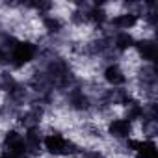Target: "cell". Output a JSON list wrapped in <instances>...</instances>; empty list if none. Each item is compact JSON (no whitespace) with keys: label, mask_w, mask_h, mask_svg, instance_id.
Masks as SVG:
<instances>
[{"label":"cell","mask_w":158,"mask_h":158,"mask_svg":"<svg viewBox=\"0 0 158 158\" xmlns=\"http://www.w3.org/2000/svg\"><path fill=\"white\" fill-rule=\"evenodd\" d=\"M10 71L19 73L37 61L39 56V45L28 39H17L10 48Z\"/></svg>","instance_id":"cell-1"},{"label":"cell","mask_w":158,"mask_h":158,"mask_svg":"<svg viewBox=\"0 0 158 158\" xmlns=\"http://www.w3.org/2000/svg\"><path fill=\"white\" fill-rule=\"evenodd\" d=\"M102 127H104V134L110 141L125 143L130 138H136V125L123 115H117V117L106 121Z\"/></svg>","instance_id":"cell-2"},{"label":"cell","mask_w":158,"mask_h":158,"mask_svg":"<svg viewBox=\"0 0 158 158\" xmlns=\"http://www.w3.org/2000/svg\"><path fill=\"white\" fill-rule=\"evenodd\" d=\"M101 82L106 88L117 89V88H127L128 84V73L125 71V67L121 65V61H108L102 63L101 73H99Z\"/></svg>","instance_id":"cell-3"},{"label":"cell","mask_w":158,"mask_h":158,"mask_svg":"<svg viewBox=\"0 0 158 158\" xmlns=\"http://www.w3.org/2000/svg\"><path fill=\"white\" fill-rule=\"evenodd\" d=\"M134 54L141 63H154L156 61V39L154 37H136L134 43Z\"/></svg>","instance_id":"cell-4"},{"label":"cell","mask_w":158,"mask_h":158,"mask_svg":"<svg viewBox=\"0 0 158 158\" xmlns=\"http://www.w3.org/2000/svg\"><path fill=\"white\" fill-rule=\"evenodd\" d=\"M136 35L132 32H112V50L121 58L134 48Z\"/></svg>","instance_id":"cell-5"},{"label":"cell","mask_w":158,"mask_h":158,"mask_svg":"<svg viewBox=\"0 0 158 158\" xmlns=\"http://www.w3.org/2000/svg\"><path fill=\"white\" fill-rule=\"evenodd\" d=\"M41 158H50V156H41Z\"/></svg>","instance_id":"cell-6"}]
</instances>
